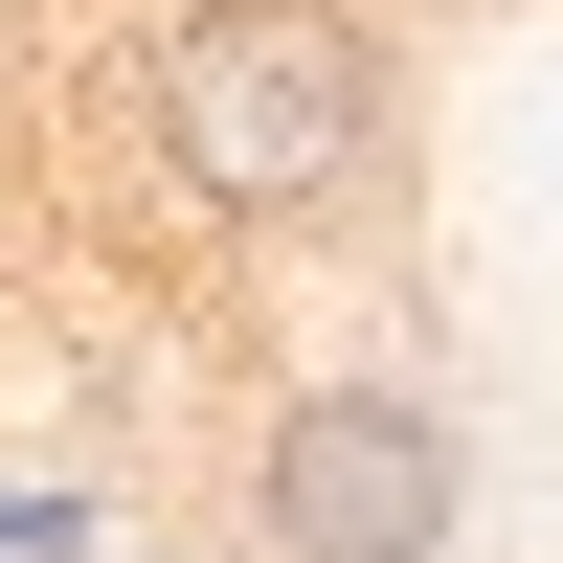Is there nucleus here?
Instances as JSON below:
<instances>
[{
  "label": "nucleus",
  "mask_w": 563,
  "mask_h": 563,
  "mask_svg": "<svg viewBox=\"0 0 563 563\" xmlns=\"http://www.w3.org/2000/svg\"><path fill=\"white\" fill-rule=\"evenodd\" d=\"M135 158H158L180 225H339L361 158H384V45L361 0H180L135 45Z\"/></svg>",
  "instance_id": "obj_1"
},
{
  "label": "nucleus",
  "mask_w": 563,
  "mask_h": 563,
  "mask_svg": "<svg viewBox=\"0 0 563 563\" xmlns=\"http://www.w3.org/2000/svg\"><path fill=\"white\" fill-rule=\"evenodd\" d=\"M474 519V429L429 384H294L249 451V541L271 563H451Z\"/></svg>",
  "instance_id": "obj_2"
}]
</instances>
